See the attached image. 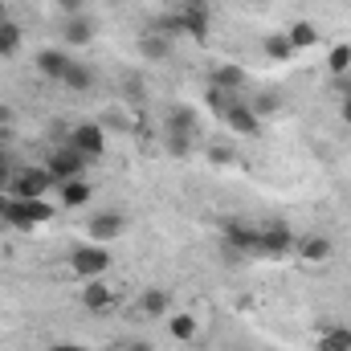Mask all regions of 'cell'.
Segmentation results:
<instances>
[{"instance_id":"obj_35","label":"cell","mask_w":351,"mask_h":351,"mask_svg":"<svg viewBox=\"0 0 351 351\" xmlns=\"http://www.w3.org/2000/svg\"><path fill=\"white\" fill-rule=\"evenodd\" d=\"M45 351H86L82 343H53V348H45Z\"/></svg>"},{"instance_id":"obj_31","label":"cell","mask_w":351,"mask_h":351,"mask_svg":"<svg viewBox=\"0 0 351 351\" xmlns=\"http://www.w3.org/2000/svg\"><path fill=\"white\" fill-rule=\"evenodd\" d=\"M58 8H62L66 16H74V12H82V0H58Z\"/></svg>"},{"instance_id":"obj_28","label":"cell","mask_w":351,"mask_h":351,"mask_svg":"<svg viewBox=\"0 0 351 351\" xmlns=\"http://www.w3.org/2000/svg\"><path fill=\"white\" fill-rule=\"evenodd\" d=\"M164 143H168V152H172V156H188V147H192V135H176V131H164Z\"/></svg>"},{"instance_id":"obj_21","label":"cell","mask_w":351,"mask_h":351,"mask_svg":"<svg viewBox=\"0 0 351 351\" xmlns=\"http://www.w3.org/2000/svg\"><path fill=\"white\" fill-rule=\"evenodd\" d=\"M70 90H90L94 86V70L82 66V62H70V70H66V78H62Z\"/></svg>"},{"instance_id":"obj_8","label":"cell","mask_w":351,"mask_h":351,"mask_svg":"<svg viewBox=\"0 0 351 351\" xmlns=\"http://www.w3.org/2000/svg\"><path fill=\"white\" fill-rule=\"evenodd\" d=\"M180 12V25H184V37H192V41H208V12H204V4L200 0H188L184 8H176Z\"/></svg>"},{"instance_id":"obj_27","label":"cell","mask_w":351,"mask_h":351,"mask_svg":"<svg viewBox=\"0 0 351 351\" xmlns=\"http://www.w3.org/2000/svg\"><path fill=\"white\" fill-rule=\"evenodd\" d=\"M323 351H351V327H331L323 335Z\"/></svg>"},{"instance_id":"obj_25","label":"cell","mask_w":351,"mask_h":351,"mask_svg":"<svg viewBox=\"0 0 351 351\" xmlns=\"http://www.w3.org/2000/svg\"><path fill=\"white\" fill-rule=\"evenodd\" d=\"M168 327H172L176 339H184V343H192V339H196V319H192V315H184V311L172 315V323H168Z\"/></svg>"},{"instance_id":"obj_12","label":"cell","mask_w":351,"mask_h":351,"mask_svg":"<svg viewBox=\"0 0 351 351\" xmlns=\"http://www.w3.org/2000/svg\"><path fill=\"white\" fill-rule=\"evenodd\" d=\"M70 62H74V58L62 53V49H41V53H37V70H41L49 82H62L66 70H70Z\"/></svg>"},{"instance_id":"obj_4","label":"cell","mask_w":351,"mask_h":351,"mask_svg":"<svg viewBox=\"0 0 351 351\" xmlns=\"http://www.w3.org/2000/svg\"><path fill=\"white\" fill-rule=\"evenodd\" d=\"M53 188V176L45 168H21L12 172V184H8V196H21V200H33V196H45Z\"/></svg>"},{"instance_id":"obj_15","label":"cell","mask_w":351,"mask_h":351,"mask_svg":"<svg viewBox=\"0 0 351 351\" xmlns=\"http://www.w3.org/2000/svg\"><path fill=\"white\" fill-rule=\"evenodd\" d=\"M168 306H172V294H168V290H160V286L139 294V311H143L147 319H160V315H168Z\"/></svg>"},{"instance_id":"obj_17","label":"cell","mask_w":351,"mask_h":351,"mask_svg":"<svg viewBox=\"0 0 351 351\" xmlns=\"http://www.w3.org/2000/svg\"><path fill=\"white\" fill-rule=\"evenodd\" d=\"M164 127H168V131H176V135H196V110L180 102V106H172V110H168V123H164Z\"/></svg>"},{"instance_id":"obj_5","label":"cell","mask_w":351,"mask_h":351,"mask_svg":"<svg viewBox=\"0 0 351 351\" xmlns=\"http://www.w3.org/2000/svg\"><path fill=\"white\" fill-rule=\"evenodd\" d=\"M225 127L233 131V135H245V139H254L258 131H262V119L254 114V106H250V98H233L229 102V110H225Z\"/></svg>"},{"instance_id":"obj_9","label":"cell","mask_w":351,"mask_h":351,"mask_svg":"<svg viewBox=\"0 0 351 351\" xmlns=\"http://www.w3.org/2000/svg\"><path fill=\"white\" fill-rule=\"evenodd\" d=\"M258 250L278 258V254L294 250V233H290L286 225H265V229H258Z\"/></svg>"},{"instance_id":"obj_11","label":"cell","mask_w":351,"mask_h":351,"mask_svg":"<svg viewBox=\"0 0 351 351\" xmlns=\"http://www.w3.org/2000/svg\"><path fill=\"white\" fill-rule=\"evenodd\" d=\"M90 37H94V21L86 12H74V16L62 21V41L66 45H90Z\"/></svg>"},{"instance_id":"obj_19","label":"cell","mask_w":351,"mask_h":351,"mask_svg":"<svg viewBox=\"0 0 351 351\" xmlns=\"http://www.w3.org/2000/svg\"><path fill=\"white\" fill-rule=\"evenodd\" d=\"M290 45H294V53L298 49H311V45H319V29L311 25V21H298V25H290Z\"/></svg>"},{"instance_id":"obj_20","label":"cell","mask_w":351,"mask_h":351,"mask_svg":"<svg viewBox=\"0 0 351 351\" xmlns=\"http://www.w3.org/2000/svg\"><path fill=\"white\" fill-rule=\"evenodd\" d=\"M21 41H25L21 25H12V21H0V58H12V53L21 49Z\"/></svg>"},{"instance_id":"obj_33","label":"cell","mask_w":351,"mask_h":351,"mask_svg":"<svg viewBox=\"0 0 351 351\" xmlns=\"http://www.w3.org/2000/svg\"><path fill=\"white\" fill-rule=\"evenodd\" d=\"M339 119H343V123L351 127V94L343 98V102H339Z\"/></svg>"},{"instance_id":"obj_30","label":"cell","mask_w":351,"mask_h":351,"mask_svg":"<svg viewBox=\"0 0 351 351\" xmlns=\"http://www.w3.org/2000/svg\"><path fill=\"white\" fill-rule=\"evenodd\" d=\"M102 127H110V131H127V119H119V114H106V119H102Z\"/></svg>"},{"instance_id":"obj_18","label":"cell","mask_w":351,"mask_h":351,"mask_svg":"<svg viewBox=\"0 0 351 351\" xmlns=\"http://www.w3.org/2000/svg\"><path fill=\"white\" fill-rule=\"evenodd\" d=\"M225 237H229L233 250H258V229H250V225L229 221V225H225Z\"/></svg>"},{"instance_id":"obj_36","label":"cell","mask_w":351,"mask_h":351,"mask_svg":"<svg viewBox=\"0 0 351 351\" xmlns=\"http://www.w3.org/2000/svg\"><path fill=\"white\" fill-rule=\"evenodd\" d=\"M8 123H12V110H8V106L0 102V127H8Z\"/></svg>"},{"instance_id":"obj_38","label":"cell","mask_w":351,"mask_h":351,"mask_svg":"<svg viewBox=\"0 0 351 351\" xmlns=\"http://www.w3.org/2000/svg\"><path fill=\"white\" fill-rule=\"evenodd\" d=\"M106 351H123V348H106Z\"/></svg>"},{"instance_id":"obj_3","label":"cell","mask_w":351,"mask_h":351,"mask_svg":"<svg viewBox=\"0 0 351 351\" xmlns=\"http://www.w3.org/2000/svg\"><path fill=\"white\" fill-rule=\"evenodd\" d=\"M70 269L82 278V282H90V278H102L106 269H110V250L106 245H78L74 254H70Z\"/></svg>"},{"instance_id":"obj_29","label":"cell","mask_w":351,"mask_h":351,"mask_svg":"<svg viewBox=\"0 0 351 351\" xmlns=\"http://www.w3.org/2000/svg\"><path fill=\"white\" fill-rule=\"evenodd\" d=\"M208 160H213V164H229L233 152H229V147H208Z\"/></svg>"},{"instance_id":"obj_32","label":"cell","mask_w":351,"mask_h":351,"mask_svg":"<svg viewBox=\"0 0 351 351\" xmlns=\"http://www.w3.org/2000/svg\"><path fill=\"white\" fill-rule=\"evenodd\" d=\"M8 204H12V196H8V192H0V225L8 221Z\"/></svg>"},{"instance_id":"obj_34","label":"cell","mask_w":351,"mask_h":351,"mask_svg":"<svg viewBox=\"0 0 351 351\" xmlns=\"http://www.w3.org/2000/svg\"><path fill=\"white\" fill-rule=\"evenodd\" d=\"M335 90H343V98H348L351 94V74H339V78H335Z\"/></svg>"},{"instance_id":"obj_1","label":"cell","mask_w":351,"mask_h":351,"mask_svg":"<svg viewBox=\"0 0 351 351\" xmlns=\"http://www.w3.org/2000/svg\"><path fill=\"white\" fill-rule=\"evenodd\" d=\"M53 213L58 208H49V200L45 196H33V200H21V196H12V204H8V229H21V233H29V229H37V225H49L53 221Z\"/></svg>"},{"instance_id":"obj_26","label":"cell","mask_w":351,"mask_h":351,"mask_svg":"<svg viewBox=\"0 0 351 351\" xmlns=\"http://www.w3.org/2000/svg\"><path fill=\"white\" fill-rule=\"evenodd\" d=\"M265 53L278 58V62H286V58H294V45H290L286 33H274V37H265Z\"/></svg>"},{"instance_id":"obj_16","label":"cell","mask_w":351,"mask_h":351,"mask_svg":"<svg viewBox=\"0 0 351 351\" xmlns=\"http://www.w3.org/2000/svg\"><path fill=\"white\" fill-rule=\"evenodd\" d=\"M62 188V208H82L90 200V184L86 176H78V180H66V184H58Z\"/></svg>"},{"instance_id":"obj_6","label":"cell","mask_w":351,"mask_h":351,"mask_svg":"<svg viewBox=\"0 0 351 351\" xmlns=\"http://www.w3.org/2000/svg\"><path fill=\"white\" fill-rule=\"evenodd\" d=\"M66 143H74V147H78L82 156H90V160H98V156L106 152V127H102V123H78Z\"/></svg>"},{"instance_id":"obj_7","label":"cell","mask_w":351,"mask_h":351,"mask_svg":"<svg viewBox=\"0 0 351 351\" xmlns=\"http://www.w3.org/2000/svg\"><path fill=\"white\" fill-rule=\"evenodd\" d=\"M127 229V221H123V213H94L86 221V233L94 245H102V241H114L119 233Z\"/></svg>"},{"instance_id":"obj_14","label":"cell","mask_w":351,"mask_h":351,"mask_svg":"<svg viewBox=\"0 0 351 351\" xmlns=\"http://www.w3.org/2000/svg\"><path fill=\"white\" fill-rule=\"evenodd\" d=\"M208 86L229 90V94H241V86H245V70H241V66H217V70L208 74Z\"/></svg>"},{"instance_id":"obj_22","label":"cell","mask_w":351,"mask_h":351,"mask_svg":"<svg viewBox=\"0 0 351 351\" xmlns=\"http://www.w3.org/2000/svg\"><path fill=\"white\" fill-rule=\"evenodd\" d=\"M139 53L147 58V62H164L172 49H168V37H160V33H152V37H143L139 41Z\"/></svg>"},{"instance_id":"obj_10","label":"cell","mask_w":351,"mask_h":351,"mask_svg":"<svg viewBox=\"0 0 351 351\" xmlns=\"http://www.w3.org/2000/svg\"><path fill=\"white\" fill-rule=\"evenodd\" d=\"M82 306H86L90 315H102V311H110V306H114V290H110L102 278H90L86 286H82Z\"/></svg>"},{"instance_id":"obj_23","label":"cell","mask_w":351,"mask_h":351,"mask_svg":"<svg viewBox=\"0 0 351 351\" xmlns=\"http://www.w3.org/2000/svg\"><path fill=\"white\" fill-rule=\"evenodd\" d=\"M250 106H254L258 119H262V114H278V110H282V94H274V90H258V94L250 98Z\"/></svg>"},{"instance_id":"obj_24","label":"cell","mask_w":351,"mask_h":351,"mask_svg":"<svg viewBox=\"0 0 351 351\" xmlns=\"http://www.w3.org/2000/svg\"><path fill=\"white\" fill-rule=\"evenodd\" d=\"M327 70L339 78V74H351V45H335L331 53H327Z\"/></svg>"},{"instance_id":"obj_2","label":"cell","mask_w":351,"mask_h":351,"mask_svg":"<svg viewBox=\"0 0 351 351\" xmlns=\"http://www.w3.org/2000/svg\"><path fill=\"white\" fill-rule=\"evenodd\" d=\"M86 168H90V156H82L74 143H62V147H53V152H49V160H45V172L53 176V184L78 180V176H86Z\"/></svg>"},{"instance_id":"obj_37","label":"cell","mask_w":351,"mask_h":351,"mask_svg":"<svg viewBox=\"0 0 351 351\" xmlns=\"http://www.w3.org/2000/svg\"><path fill=\"white\" fill-rule=\"evenodd\" d=\"M123 351H152L147 343H135V348H123Z\"/></svg>"},{"instance_id":"obj_13","label":"cell","mask_w":351,"mask_h":351,"mask_svg":"<svg viewBox=\"0 0 351 351\" xmlns=\"http://www.w3.org/2000/svg\"><path fill=\"white\" fill-rule=\"evenodd\" d=\"M294 250L302 262H327L331 258V241L323 233H306V237H294Z\"/></svg>"}]
</instances>
